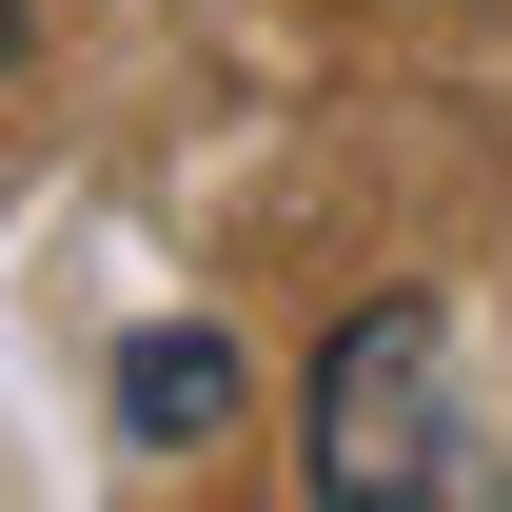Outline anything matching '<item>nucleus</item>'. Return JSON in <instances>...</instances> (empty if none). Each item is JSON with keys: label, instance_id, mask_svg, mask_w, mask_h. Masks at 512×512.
<instances>
[{"label": "nucleus", "instance_id": "nucleus-2", "mask_svg": "<svg viewBox=\"0 0 512 512\" xmlns=\"http://www.w3.org/2000/svg\"><path fill=\"white\" fill-rule=\"evenodd\" d=\"M119 434L138 453H197V434H237V335H119Z\"/></svg>", "mask_w": 512, "mask_h": 512}, {"label": "nucleus", "instance_id": "nucleus-1", "mask_svg": "<svg viewBox=\"0 0 512 512\" xmlns=\"http://www.w3.org/2000/svg\"><path fill=\"white\" fill-rule=\"evenodd\" d=\"M316 493L335 512H473L493 493V434L453 394V316L434 296H375L316 355Z\"/></svg>", "mask_w": 512, "mask_h": 512}, {"label": "nucleus", "instance_id": "nucleus-3", "mask_svg": "<svg viewBox=\"0 0 512 512\" xmlns=\"http://www.w3.org/2000/svg\"><path fill=\"white\" fill-rule=\"evenodd\" d=\"M0 60H20V0H0Z\"/></svg>", "mask_w": 512, "mask_h": 512}]
</instances>
